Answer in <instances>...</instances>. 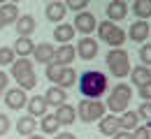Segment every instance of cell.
<instances>
[{"label": "cell", "mask_w": 151, "mask_h": 139, "mask_svg": "<svg viewBox=\"0 0 151 139\" xmlns=\"http://www.w3.org/2000/svg\"><path fill=\"white\" fill-rule=\"evenodd\" d=\"M60 70H63V67H58V65H54V63H49V65H47V79L51 81L54 86H56L58 77H60Z\"/></svg>", "instance_id": "cell-33"}, {"label": "cell", "mask_w": 151, "mask_h": 139, "mask_svg": "<svg viewBox=\"0 0 151 139\" xmlns=\"http://www.w3.org/2000/svg\"><path fill=\"white\" fill-rule=\"evenodd\" d=\"M126 16H128V2L126 0H112L107 5V21L116 23V21L126 19Z\"/></svg>", "instance_id": "cell-13"}, {"label": "cell", "mask_w": 151, "mask_h": 139, "mask_svg": "<svg viewBox=\"0 0 151 139\" xmlns=\"http://www.w3.org/2000/svg\"><path fill=\"white\" fill-rule=\"evenodd\" d=\"M56 120H58V125H72L77 118V109L72 107V104H60V107H56Z\"/></svg>", "instance_id": "cell-19"}, {"label": "cell", "mask_w": 151, "mask_h": 139, "mask_svg": "<svg viewBox=\"0 0 151 139\" xmlns=\"http://www.w3.org/2000/svg\"><path fill=\"white\" fill-rule=\"evenodd\" d=\"M19 7L14 5V2H5V5H0V19L5 26H9V23H17L19 21Z\"/></svg>", "instance_id": "cell-22"}, {"label": "cell", "mask_w": 151, "mask_h": 139, "mask_svg": "<svg viewBox=\"0 0 151 139\" xmlns=\"http://www.w3.org/2000/svg\"><path fill=\"white\" fill-rule=\"evenodd\" d=\"M112 139H132V137H130V132H123V130H119V132H116Z\"/></svg>", "instance_id": "cell-40"}, {"label": "cell", "mask_w": 151, "mask_h": 139, "mask_svg": "<svg viewBox=\"0 0 151 139\" xmlns=\"http://www.w3.org/2000/svg\"><path fill=\"white\" fill-rule=\"evenodd\" d=\"M54 56H56V46L54 44H49V42H42L35 46V51H33V58L42 63V65H49V63H54Z\"/></svg>", "instance_id": "cell-16"}, {"label": "cell", "mask_w": 151, "mask_h": 139, "mask_svg": "<svg viewBox=\"0 0 151 139\" xmlns=\"http://www.w3.org/2000/svg\"><path fill=\"white\" fill-rule=\"evenodd\" d=\"M149 33H151V28H149V23L147 21H135L130 26V30L126 33V37H130V42H144L149 40Z\"/></svg>", "instance_id": "cell-15"}, {"label": "cell", "mask_w": 151, "mask_h": 139, "mask_svg": "<svg viewBox=\"0 0 151 139\" xmlns=\"http://www.w3.org/2000/svg\"><path fill=\"white\" fill-rule=\"evenodd\" d=\"M54 37H56L58 44H70L75 40V28L72 23H58L56 30H54Z\"/></svg>", "instance_id": "cell-21"}, {"label": "cell", "mask_w": 151, "mask_h": 139, "mask_svg": "<svg viewBox=\"0 0 151 139\" xmlns=\"http://www.w3.org/2000/svg\"><path fill=\"white\" fill-rule=\"evenodd\" d=\"M88 7V0H68L65 2V9H72V12H86Z\"/></svg>", "instance_id": "cell-31"}, {"label": "cell", "mask_w": 151, "mask_h": 139, "mask_svg": "<svg viewBox=\"0 0 151 139\" xmlns=\"http://www.w3.org/2000/svg\"><path fill=\"white\" fill-rule=\"evenodd\" d=\"M95 30H98V37L105 42V44H109L112 49H121L123 42L128 40V37H126V30L119 28V26L112 23V21H102V23H98Z\"/></svg>", "instance_id": "cell-3"}, {"label": "cell", "mask_w": 151, "mask_h": 139, "mask_svg": "<svg viewBox=\"0 0 151 139\" xmlns=\"http://www.w3.org/2000/svg\"><path fill=\"white\" fill-rule=\"evenodd\" d=\"M149 28H151V26H149Z\"/></svg>", "instance_id": "cell-44"}, {"label": "cell", "mask_w": 151, "mask_h": 139, "mask_svg": "<svg viewBox=\"0 0 151 139\" xmlns=\"http://www.w3.org/2000/svg\"><path fill=\"white\" fill-rule=\"evenodd\" d=\"M58 120L54 114H47V116H42L40 118V130L44 132V135H58Z\"/></svg>", "instance_id": "cell-27"}, {"label": "cell", "mask_w": 151, "mask_h": 139, "mask_svg": "<svg viewBox=\"0 0 151 139\" xmlns=\"http://www.w3.org/2000/svg\"><path fill=\"white\" fill-rule=\"evenodd\" d=\"M75 109H77V118L84 120V123L100 120L105 114H107V107H105L100 100H81Z\"/></svg>", "instance_id": "cell-4"}, {"label": "cell", "mask_w": 151, "mask_h": 139, "mask_svg": "<svg viewBox=\"0 0 151 139\" xmlns=\"http://www.w3.org/2000/svg\"><path fill=\"white\" fill-rule=\"evenodd\" d=\"M100 135H105V137H114L119 130H121V123H119V116H114V114H105L102 118H100Z\"/></svg>", "instance_id": "cell-17"}, {"label": "cell", "mask_w": 151, "mask_h": 139, "mask_svg": "<svg viewBox=\"0 0 151 139\" xmlns=\"http://www.w3.org/2000/svg\"><path fill=\"white\" fill-rule=\"evenodd\" d=\"M35 86H37V74H30V77H26V79H21L17 88H21L23 93H28V91H33Z\"/></svg>", "instance_id": "cell-30"}, {"label": "cell", "mask_w": 151, "mask_h": 139, "mask_svg": "<svg viewBox=\"0 0 151 139\" xmlns=\"http://www.w3.org/2000/svg\"><path fill=\"white\" fill-rule=\"evenodd\" d=\"M26 139H44V135H30V137H26Z\"/></svg>", "instance_id": "cell-41"}, {"label": "cell", "mask_w": 151, "mask_h": 139, "mask_svg": "<svg viewBox=\"0 0 151 139\" xmlns=\"http://www.w3.org/2000/svg\"><path fill=\"white\" fill-rule=\"evenodd\" d=\"M42 98L47 102V107H60V104H65V100H68V91H63V88H58V86H51V88H47V93H44Z\"/></svg>", "instance_id": "cell-18"}, {"label": "cell", "mask_w": 151, "mask_h": 139, "mask_svg": "<svg viewBox=\"0 0 151 139\" xmlns=\"http://www.w3.org/2000/svg\"><path fill=\"white\" fill-rule=\"evenodd\" d=\"M119 123H121V130L123 132H132L135 128H139V116H137V111H123L121 116H119Z\"/></svg>", "instance_id": "cell-24"}, {"label": "cell", "mask_w": 151, "mask_h": 139, "mask_svg": "<svg viewBox=\"0 0 151 139\" xmlns=\"http://www.w3.org/2000/svg\"><path fill=\"white\" fill-rule=\"evenodd\" d=\"M7 83H9V74L0 70V95L5 93V88H7Z\"/></svg>", "instance_id": "cell-38"}, {"label": "cell", "mask_w": 151, "mask_h": 139, "mask_svg": "<svg viewBox=\"0 0 151 139\" xmlns=\"http://www.w3.org/2000/svg\"><path fill=\"white\" fill-rule=\"evenodd\" d=\"M2 28H5V23H2V19H0V30H2Z\"/></svg>", "instance_id": "cell-43"}, {"label": "cell", "mask_w": 151, "mask_h": 139, "mask_svg": "<svg viewBox=\"0 0 151 139\" xmlns=\"http://www.w3.org/2000/svg\"><path fill=\"white\" fill-rule=\"evenodd\" d=\"M144 128H147V130L151 132V120H147V125H144Z\"/></svg>", "instance_id": "cell-42"}, {"label": "cell", "mask_w": 151, "mask_h": 139, "mask_svg": "<svg viewBox=\"0 0 151 139\" xmlns=\"http://www.w3.org/2000/svg\"><path fill=\"white\" fill-rule=\"evenodd\" d=\"M139 95H142L144 102H151V81H149V83H144V86L139 88Z\"/></svg>", "instance_id": "cell-37"}, {"label": "cell", "mask_w": 151, "mask_h": 139, "mask_svg": "<svg viewBox=\"0 0 151 139\" xmlns=\"http://www.w3.org/2000/svg\"><path fill=\"white\" fill-rule=\"evenodd\" d=\"M72 28H75L77 33H81L84 37H88V33H93L95 28H98V21L91 12H79L75 16V23H72Z\"/></svg>", "instance_id": "cell-6"}, {"label": "cell", "mask_w": 151, "mask_h": 139, "mask_svg": "<svg viewBox=\"0 0 151 139\" xmlns=\"http://www.w3.org/2000/svg\"><path fill=\"white\" fill-rule=\"evenodd\" d=\"M17 26V33H19V37H30L35 30H37V21L33 14H21L19 21L14 23Z\"/></svg>", "instance_id": "cell-14"}, {"label": "cell", "mask_w": 151, "mask_h": 139, "mask_svg": "<svg viewBox=\"0 0 151 139\" xmlns=\"http://www.w3.org/2000/svg\"><path fill=\"white\" fill-rule=\"evenodd\" d=\"M35 130H37V120L30 118V116H21L17 120V132H19L21 137H30V135H35Z\"/></svg>", "instance_id": "cell-25"}, {"label": "cell", "mask_w": 151, "mask_h": 139, "mask_svg": "<svg viewBox=\"0 0 151 139\" xmlns=\"http://www.w3.org/2000/svg\"><path fill=\"white\" fill-rule=\"evenodd\" d=\"M30 74H35V70H33V60L30 58H19L12 63V77L17 79L19 83L21 79H26V77H30Z\"/></svg>", "instance_id": "cell-11"}, {"label": "cell", "mask_w": 151, "mask_h": 139, "mask_svg": "<svg viewBox=\"0 0 151 139\" xmlns=\"http://www.w3.org/2000/svg\"><path fill=\"white\" fill-rule=\"evenodd\" d=\"M130 137L132 139H151V132L144 128V125H139V128H135V130L130 132Z\"/></svg>", "instance_id": "cell-34"}, {"label": "cell", "mask_w": 151, "mask_h": 139, "mask_svg": "<svg viewBox=\"0 0 151 139\" xmlns=\"http://www.w3.org/2000/svg\"><path fill=\"white\" fill-rule=\"evenodd\" d=\"M130 81L137 86V88H142L144 83H149V81H151V70H149V67H144V65L132 67V70H130Z\"/></svg>", "instance_id": "cell-23"}, {"label": "cell", "mask_w": 151, "mask_h": 139, "mask_svg": "<svg viewBox=\"0 0 151 139\" xmlns=\"http://www.w3.org/2000/svg\"><path fill=\"white\" fill-rule=\"evenodd\" d=\"M14 60H17V53L12 51V46H0V67H5V65L12 67Z\"/></svg>", "instance_id": "cell-29"}, {"label": "cell", "mask_w": 151, "mask_h": 139, "mask_svg": "<svg viewBox=\"0 0 151 139\" xmlns=\"http://www.w3.org/2000/svg\"><path fill=\"white\" fill-rule=\"evenodd\" d=\"M77 83V72L72 70V67H63L60 70V77H58L56 86L58 88H63V91H68V88H72Z\"/></svg>", "instance_id": "cell-26"}, {"label": "cell", "mask_w": 151, "mask_h": 139, "mask_svg": "<svg viewBox=\"0 0 151 139\" xmlns=\"http://www.w3.org/2000/svg\"><path fill=\"white\" fill-rule=\"evenodd\" d=\"M5 104H7L9 109H14V111L26 109V104H28V95H26L21 88H7V91H5Z\"/></svg>", "instance_id": "cell-7"}, {"label": "cell", "mask_w": 151, "mask_h": 139, "mask_svg": "<svg viewBox=\"0 0 151 139\" xmlns=\"http://www.w3.org/2000/svg\"><path fill=\"white\" fill-rule=\"evenodd\" d=\"M44 14H47V19L51 21V23H63L65 14H68V9H65V2H63V0H51V2H47V7H44Z\"/></svg>", "instance_id": "cell-10"}, {"label": "cell", "mask_w": 151, "mask_h": 139, "mask_svg": "<svg viewBox=\"0 0 151 139\" xmlns=\"http://www.w3.org/2000/svg\"><path fill=\"white\" fill-rule=\"evenodd\" d=\"M26 109H28V116H30V118H35V120L49 114V111H47L49 107H47V102H44V98H42V95H33V98H28Z\"/></svg>", "instance_id": "cell-12"}, {"label": "cell", "mask_w": 151, "mask_h": 139, "mask_svg": "<svg viewBox=\"0 0 151 139\" xmlns=\"http://www.w3.org/2000/svg\"><path fill=\"white\" fill-rule=\"evenodd\" d=\"M54 139H77L72 132H58V135H54Z\"/></svg>", "instance_id": "cell-39"}, {"label": "cell", "mask_w": 151, "mask_h": 139, "mask_svg": "<svg viewBox=\"0 0 151 139\" xmlns=\"http://www.w3.org/2000/svg\"><path fill=\"white\" fill-rule=\"evenodd\" d=\"M107 65H109V70H112V74L116 79H123V77H128L130 74V58H128V51H123V49H112L109 53H107Z\"/></svg>", "instance_id": "cell-5"}, {"label": "cell", "mask_w": 151, "mask_h": 139, "mask_svg": "<svg viewBox=\"0 0 151 139\" xmlns=\"http://www.w3.org/2000/svg\"><path fill=\"white\" fill-rule=\"evenodd\" d=\"M9 128H12V123L7 118V114H0V137H5L9 132Z\"/></svg>", "instance_id": "cell-36"}, {"label": "cell", "mask_w": 151, "mask_h": 139, "mask_svg": "<svg viewBox=\"0 0 151 139\" xmlns=\"http://www.w3.org/2000/svg\"><path fill=\"white\" fill-rule=\"evenodd\" d=\"M137 116H139V118L151 120V102H142V107L137 109Z\"/></svg>", "instance_id": "cell-35"}, {"label": "cell", "mask_w": 151, "mask_h": 139, "mask_svg": "<svg viewBox=\"0 0 151 139\" xmlns=\"http://www.w3.org/2000/svg\"><path fill=\"white\" fill-rule=\"evenodd\" d=\"M132 14L139 16V21L151 16V0H135L132 2Z\"/></svg>", "instance_id": "cell-28"}, {"label": "cell", "mask_w": 151, "mask_h": 139, "mask_svg": "<svg viewBox=\"0 0 151 139\" xmlns=\"http://www.w3.org/2000/svg\"><path fill=\"white\" fill-rule=\"evenodd\" d=\"M77 58V51L72 44H60L56 49V56H54V65H58V67H70L72 63H75Z\"/></svg>", "instance_id": "cell-8"}, {"label": "cell", "mask_w": 151, "mask_h": 139, "mask_svg": "<svg viewBox=\"0 0 151 139\" xmlns=\"http://www.w3.org/2000/svg\"><path fill=\"white\" fill-rule=\"evenodd\" d=\"M77 56L81 60H93L98 56V42L93 37H81V40L77 42Z\"/></svg>", "instance_id": "cell-9"}, {"label": "cell", "mask_w": 151, "mask_h": 139, "mask_svg": "<svg viewBox=\"0 0 151 139\" xmlns=\"http://www.w3.org/2000/svg\"><path fill=\"white\" fill-rule=\"evenodd\" d=\"M12 51H14L19 58H28V56H33V51H35V42L30 40V37H17Z\"/></svg>", "instance_id": "cell-20"}, {"label": "cell", "mask_w": 151, "mask_h": 139, "mask_svg": "<svg viewBox=\"0 0 151 139\" xmlns=\"http://www.w3.org/2000/svg\"><path fill=\"white\" fill-rule=\"evenodd\" d=\"M130 100H132V88L128 83H116L112 88V93H109V98H107V104H105V107L109 109V114L121 116L123 111H128Z\"/></svg>", "instance_id": "cell-2"}, {"label": "cell", "mask_w": 151, "mask_h": 139, "mask_svg": "<svg viewBox=\"0 0 151 139\" xmlns=\"http://www.w3.org/2000/svg\"><path fill=\"white\" fill-rule=\"evenodd\" d=\"M109 88V81L105 72H98V70H88L79 77V91L84 100H100Z\"/></svg>", "instance_id": "cell-1"}, {"label": "cell", "mask_w": 151, "mask_h": 139, "mask_svg": "<svg viewBox=\"0 0 151 139\" xmlns=\"http://www.w3.org/2000/svg\"><path fill=\"white\" fill-rule=\"evenodd\" d=\"M139 60H142L144 67H151V42L149 44H142V49H139Z\"/></svg>", "instance_id": "cell-32"}]
</instances>
